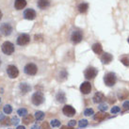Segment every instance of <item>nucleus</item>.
Masks as SVG:
<instances>
[{"label": "nucleus", "mask_w": 129, "mask_h": 129, "mask_svg": "<svg viewBox=\"0 0 129 129\" xmlns=\"http://www.w3.org/2000/svg\"><path fill=\"white\" fill-rule=\"evenodd\" d=\"M22 67H23V72L26 75L34 76V75L39 74L40 66L36 61L31 60V59H26L24 61V64L22 63Z\"/></svg>", "instance_id": "nucleus-1"}, {"label": "nucleus", "mask_w": 129, "mask_h": 129, "mask_svg": "<svg viewBox=\"0 0 129 129\" xmlns=\"http://www.w3.org/2000/svg\"><path fill=\"white\" fill-rule=\"evenodd\" d=\"M13 32V25L10 22H4L0 25V33L3 36H11Z\"/></svg>", "instance_id": "nucleus-2"}, {"label": "nucleus", "mask_w": 129, "mask_h": 129, "mask_svg": "<svg viewBox=\"0 0 129 129\" xmlns=\"http://www.w3.org/2000/svg\"><path fill=\"white\" fill-rule=\"evenodd\" d=\"M83 40V32L81 29L75 28L72 30V32L70 34V41L73 43H79Z\"/></svg>", "instance_id": "nucleus-3"}, {"label": "nucleus", "mask_w": 129, "mask_h": 129, "mask_svg": "<svg viewBox=\"0 0 129 129\" xmlns=\"http://www.w3.org/2000/svg\"><path fill=\"white\" fill-rule=\"evenodd\" d=\"M1 50L3 52L5 55H7V56H11L14 53V44L11 42H9V41H6V42H4L2 43V45H1Z\"/></svg>", "instance_id": "nucleus-4"}, {"label": "nucleus", "mask_w": 129, "mask_h": 129, "mask_svg": "<svg viewBox=\"0 0 129 129\" xmlns=\"http://www.w3.org/2000/svg\"><path fill=\"white\" fill-rule=\"evenodd\" d=\"M104 82L108 87H112L114 86L116 82H117V77L114 73H108L106 74L104 76Z\"/></svg>", "instance_id": "nucleus-5"}, {"label": "nucleus", "mask_w": 129, "mask_h": 129, "mask_svg": "<svg viewBox=\"0 0 129 129\" xmlns=\"http://www.w3.org/2000/svg\"><path fill=\"white\" fill-rule=\"evenodd\" d=\"M31 102L36 107L41 106L44 102V96H43V94L41 91H36L32 95V97H31Z\"/></svg>", "instance_id": "nucleus-6"}, {"label": "nucleus", "mask_w": 129, "mask_h": 129, "mask_svg": "<svg viewBox=\"0 0 129 129\" xmlns=\"http://www.w3.org/2000/svg\"><path fill=\"white\" fill-rule=\"evenodd\" d=\"M6 71H7V74H8V76L10 77V78H17L19 76V70L18 68L13 64H10L8 65L7 69H6Z\"/></svg>", "instance_id": "nucleus-7"}, {"label": "nucleus", "mask_w": 129, "mask_h": 129, "mask_svg": "<svg viewBox=\"0 0 129 129\" xmlns=\"http://www.w3.org/2000/svg\"><path fill=\"white\" fill-rule=\"evenodd\" d=\"M29 42H30V36H29L28 34H26V33H22L16 39V43L18 45H21V46L28 44Z\"/></svg>", "instance_id": "nucleus-8"}, {"label": "nucleus", "mask_w": 129, "mask_h": 129, "mask_svg": "<svg viewBox=\"0 0 129 129\" xmlns=\"http://www.w3.org/2000/svg\"><path fill=\"white\" fill-rule=\"evenodd\" d=\"M24 18L26 20H34L37 17V12L36 11L32 9V8H29V9H25L23 13Z\"/></svg>", "instance_id": "nucleus-9"}, {"label": "nucleus", "mask_w": 129, "mask_h": 129, "mask_svg": "<svg viewBox=\"0 0 129 129\" xmlns=\"http://www.w3.org/2000/svg\"><path fill=\"white\" fill-rule=\"evenodd\" d=\"M97 74H98V71L94 67H88L84 72V75L87 79H93L97 75Z\"/></svg>", "instance_id": "nucleus-10"}, {"label": "nucleus", "mask_w": 129, "mask_h": 129, "mask_svg": "<svg viewBox=\"0 0 129 129\" xmlns=\"http://www.w3.org/2000/svg\"><path fill=\"white\" fill-rule=\"evenodd\" d=\"M62 112H63V114H64L65 116H67V117H73V116L75 115V109L73 108L72 106H69V105H66V106L63 107Z\"/></svg>", "instance_id": "nucleus-11"}, {"label": "nucleus", "mask_w": 129, "mask_h": 129, "mask_svg": "<svg viewBox=\"0 0 129 129\" xmlns=\"http://www.w3.org/2000/svg\"><path fill=\"white\" fill-rule=\"evenodd\" d=\"M91 84L90 82H88V81H85V82H83L81 84V86H80V91L83 93V94H89L90 93L91 91Z\"/></svg>", "instance_id": "nucleus-12"}, {"label": "nucleus", "mask_w": 129, "mask_h": 129, "mask_svg": "<svg viewBox=\"0 0 129 129\" xmlns=\"http://www.w3.org/2000/svg\"><path fill=\"white\" fill-rule=\"evenodd\" d=\"M26 0H14L13 7L16 11H21L23 9H25L26 6Z\"/></svg>", "instance_id": "nucleus-13"}, {"label": "nucleus", "mask_w": 129, "mask_h": 129, "mask_svg": "<svg viewBox=\"0 0 129 129\" xmlns=\"http://www.w3.org/2000/svg\"><path fill=\"white\" fill-rule=\"evenodd\" d=\"M37 6L41 10H46L47 8L50 7V0H38Z\"/></svg>", "instance_id": "nucleus-14"}, {"label": "nucleus", "mask_w": 129, "mask_h": 129, "mask_svg": "<svg viewBox=\"0 0 129 129\" xmlns=\"http://www.w3.org/2000/svg\"><path fill=\"white\" fill-rule=\"evenodd\" d=\"M112 59H113V57L109 53H104L101 57V61L103 62V64H109Z\"/></svg>", "instance_id": "nucleus-15"}, {"label": "nucleus", "mask_w": 129, "mask_h": 129, "mask_svg": "<svg viewBox=\"0 0 129 129\" xmlns=\"http://www.w3.org/2000/svg\"><path fill=\"white\" fill-rule=\"evenodd\" d=\"M93 102L95 104H100L105 100V95L102 92H96L93 96Z\"/></svg>", "instance_id": "nucleus-16"}, {"label": "nucleus", "mask_w": 129, "mask_h": 129, "mask_svg": "<svg viewBox=\"0 0 129 129\" xmlns=\"http://www.w3.org/2000/svg\"><path fill=\"white\" fill-rule=\"evenodd\" d=\"M91 49H92L93 52L97 55H100L103 53V47H102V44L99 43H94L92 46H91Z\"/></svg>", "instance_id": "nucleus-17"}, {"label": "nucleus", "mask_w": 129, "mask_h": 129, "mask_svg": "<svg viewBox=\"0 0 129 129\" xmlns=\"http://www.w3.org/2000/svg\"><path fill=\"white\" fill-rule=\"evenodd\" d=\"M19 89H20L23 94H25V93H27L28 91L31 90V87L29 86L27 83H21L20 86H19Z\"/></svg>", "instance_id": "nucleus-18"}, {"label": "nucleus", "mask_w": 129, "mask_h": 129, "mask_svg": "<svg viewBox=\"0 0 129 129\" xmlns=\"http://www.w3.org/2000/svg\"><path fill=\"white\" fill-rule=\"evenodd\" d=\"M88 9H89V4L86 3V2L80 3L78 5V7H77V10H78V11L80 13H85V12H87Z\"/></svg>", "instance_id": "nucleus-19"}, {"label": "nucleus", "mask_w": 129, "mask_h": 129, "mask_svg": "<svg viewBox=\"0 0 129 129\" xmlns=\"http://www.w3.org/2000/svg\"><path fill=\"white\" fill-rule=\"evenodd\" d=\"M56 99H57V101L59 102V103H64L65 101H66V96H65L64 92H63V91H59V92L57 94Z\"/></svg>", "instance_id": "nucleus-20"}, {"label": "nucleus", "mask_w": 129, "mask_h": 129, "mask_svg": "<svg viewBox=\"0 0 129 129\" xmlns=\"http://www.w3.org/2000/svg\"><path fill=\"white\" fill-rule=\"evenodd\" d=\"M129 93L128 91L126 90H120L118 92V97L120 100H123V99H126L127 97H128Z\"/></svg>", "instance_id": "nucleus-21"}, {"label": "nucleus", "mask_w": 129, "mask_h": 129, "mask_svg": "<svg viewBox=\"0 0 129 129\" xmlns=\"http://www.w3.org/2000/svg\"><path fill=\"white\" fill-rule=\"evenodd\" d=\"M44 116H45V114L43 113V111H37V112H35L34 118H35L36 121L40 122V121H43V119H44Z\"/></svg>", "instance_id": "nucleus-22"}, {"label": "nucleus", "mask_w": 129, "mask_h": 129, "mask_svg": "<svg viewBox=\"0 0 129 129\" xmlns=\"http://www.w3.org/2000/svg\"><path fill=\"white\" fill-rule=\"evenodd\" d=\"M33 121H34V117H33L32 115H26L25 117L23 118V122L25 124H29V123L33 122Z\"/></svg>", "instance_id": "nucleus-23"}, {"label": "nucleus", "mask_w": 129, "mask_h": 129, "mask_svg": "<svg viewBox=\"0 0 129 129\" xmlns=\"http://www.w3.org/2000/svg\"><path fill=\"white\" fill-rule=\"evenodd\" d=\"M106 117H107L106 113H104V112H98V113L94 115V120H96V121H103Z\"/></svg>", "instance_id": "nucleus-24"}, {"label": "nucleus", "mask_w": 129, "mask_h": 129, "mask_svg": "<svg viewBox=\"0 0 129 129\" xmlns=\"http://www.w3.org/2000/svg\"><path fill=\"white\" fill-rule=\"evenodd\" d=\"M3 111L5 114H11V112H12V107H11V105H5L3 108Z\"/></svg>", "instance_id": "nucleus-25"}, {"label": "nucleus", "mask_w": 129, "mask_h": 129, "mask_svg": "<svg viewBox=\"0 0 129 129\" xmlns=\"http://www.w3.org/2000/svg\"><path fill=\"white\" fill-rule=\"evenodd\" d=\"M120 60H121V62L124 66H126V67L129 66V56H123V57H122L120 58Z\"/></svg>", "instance_id": "nucleus-26"}, {"label": "nucleus", "mask_w": 129, "mask_h": 129, "mask_svg": "<svg viewBox=\"0 0 129 129\" xmlns=\"http://www.w3.org/2000/svg\"><path fill=\"white\" fill-rule=\"evenodd\" d=\"M17 114L19 116H21V117H25L26 115L28 114V112H27L26 108H19L18 110H17Z\"/></svg>", "instance_id": "nucleus-27"}, {"label": "nucleus", "mask_w": 129, "mask_h": 129, "mask_svg": "<svg viewBox=\"0 0 129 129\" xmlns=\"http://www.w3.org/2000/svg\"><path fill=\"white\" fill-rule=\"evenodd\" d=\"M88 123H89V122H88L87 120L82 119V120H80L78 122V125L80 128H83V127H86V126L88 125Z\"/></svg>", "instance_id": "nucleus-28"}, {"label": "nucleus", "mask_w": 129, "mask_h": 129, "mask_svg": "<svg viewBox=\"0 0 129 129\" xmlns=\"http://www.w3.org/2000/svg\"><path fill=\"white\" fill-rule=\"evenodd\" d=\"M50 124L52 127H58V126H60V122L58 120H57V119H55V120L51 121Z\"/></svg>", "instance_id": "nucleus-29"}, {"label": "nucleus", "mask_w": 129, "mask_h": 129, "mask_svg": "<svg viewBox=\"0 0 129 129\" xmlns=\"http://www.w3.org/2000/svg\"><path fill=\"white\" fill-rule=\"evenodd\" d=\"M94 114V111H93L92 108H87L84 111V115L85 116H91V115Z\"/></svg>", "instance_id": "nucleus-30"}, {"label": "nucleus", "mask_w": 129, "mask_h": 129, "mask_svg": "<svg viewBox=\"0 0 129 129\" xmlns=\"http://www.w3.org/2000/svg\"><path fill=\"white\" fill-rule=\"evenodd\" d=\"M59 75L61 76V80H64V79L67 78V76H68V74H67V72L65 71V70H62L60 72V74H59Z\"/></svg>", "instance_id": "nucleus-31"}, {"label": "nucleus", "mask_w": 129, "mask_h": 129, "mask_svg": "<svg viewBox=\"0 0 129 129\" xmlns=\"http://www.w3.org/2000/svg\"><path fill=\"white\" fill-rule=\"evenodd\" d=\"M111 113L112 114H116V113H118V112H120L121 111V108H119V107H113V108H111Z\"/></svg>", "instance_id": "nucleus-32"}, {"label": "nucleus", "mask_w": 129, "mask_h": 129, "mask_svg": "<svg viewBox=\"0 0 129 129\" xmlns=\"http://www.w3.org/2000/svg\"><path fill=\"white\" fill-rule=\"evenodd\" d=\"M41 129H50V125L47 122H43L42 126H41Z\"/></svg>", "instance_id": "nucleus-33"}, {"label": "nucleus", "mask_w": 129, "mask_h": 129, "mask_svg": "<svg viewBox=\"0 0 129 129\" xmlns=\"http://www.w3.org/2000/svg\"><path fill=\"white\" fill-rule=\"evenodd\" d=\"M99 109H100L101 111H106L108 109V106L106 104H101L100 106H99Z\"/></svg>", "instance_id": "nucleus-34"}, {"label": "nucleus", "mask_w": 129, "mask_h": 129, "mask_svg": "<svg viewBox=\"0 0 129 129\" xmlns=\"http://www.w3.org/2000/svg\"><path fill=\"white\" fill-rule=\"evenodd\" d=\"M20 122V121H19V119L17 118V117H13V118L11 119V123H12V124H18V122Z\"/></svg>", "instance_id": "nucleus-35"}, {"label": "nucleus", "mask_w": 129, "mask_h": 129, "mask_svg": "<svg viewBox=\"0 0 129 129\" xmlns=\"http://www.w3.org/2000/svg\"><path fill=\"white\" fill-rule=\"evenodd\" d=\"M75 124H76V122H75V120H72V121L69 122L68 126L69 127H74V126H75Z\"/></svg>", "instance_id": "nucleus-36"}, {"label": "nucleus", "mask_w": 129, "mask_h": 129, "mask_svg": "<svg viewBox=\"0 0 129 129\" xmlns=\"http://www.w3.org/2000/svg\"><path fill=\"white\" fill-rule=\"evenodd\" d=\"M34 39H35V41H43V35H35L34 36Z\"/></svg>", "instance_id": "nucleus-37"}, {"label": "nucleus", "mask_w": 129, "mask_h": 129, "mask_svg": "<svg viewBox=\"0 0 129 129\" xmlns=\"http://www.w3.org/2000/svg\"><path fill=\"white\" fill-rule=\"evenodd\" d=\"M122 107L125 108V109H129V101H126V102H124V103H123V105H122Z\"/></svg>", "instance_id": "nucleus-38"}, {"label": "nucleus", "mask_w": 129, "mask_h": 129, "mask_svg": "<svg viewBox=\"0 0 129 129\" xmlns=\"http://www.w3.org/2000/svg\"><path fill=\"white\" fill-rule=\"evenodd\" d=\"M31 129H40V126L38 125V124H35V125H33L32 127H31Z\"/></svg>", "instance_id": "nucleus-39"}, {"label": "nucleus", "mask_w": 129, "mask_h": 129, "mask_svg": "<svg viewBox=\"0 0 129 129\" xmlns=\"http://www.w3.org/2000/svg\"><path fill=\"white\" fill-rule=\"evenodd\" d=\"M16 129H25V127L24 125H19V126H17Z\"/></svg>", "instance_id": "nucleus-40"}, {"label": "nucleus", "mask_w": 129, "mask_h": 129, "mask_svg": "<svg viewBox=\"0 0 129 129\" xmlns=\"http://www.w3.org/2000/svg\"><path fill=\"white\" fill-rule=\"evenodd\" d=\"M2 17H3V13H2V11L0 10V20L2 19Z\"/></svg>", "instance_id": "nucleus-41"}, {"label": "nucleus", "mask_w": 129, "mask_h": 129, "mask_svg": "<svg viewBox=\"0 0 129 129\" xmlns=\"http://www.w3.org/2000/svg\"><path fill=\"white\" fill-rule=\"evenodd\" d=\"M60 129H69V126H61Z\"/></svg>", "instance_id": "nucleus-42"}, {"label": "nucleus", "mask_w": 129, "mask_h": 129, "mask_svg": "<svg viewBox=\"0 0 129 129\" xmlns=\"http://www.w3.org/2000/svg\"><path fill=\"white\" fill-rule=\"evenodd\" d=\"M0 118H2V114H1V112H0Z\"/></svg>", "instance_id": "nucleus-43"}, {"label": "nucleus", "mask_w": 129, "mask_h": 129, "mask_svg": "<svg viewBox=\"0 0 129 129\" xmlns=\"http://www.w3.org/2000/svg\"><path fill=\"white\" fill-rule=\"evenodd\" d=\"M127 42H128V43H129V37H128V39H127Z\"/></svg>", "instance_id": "nucleus-44"}, {"label": "nucleus", "mask_w": 129, "mask_h": 129, "mask_svg": "<svg viewBox=\"0 0 129 129\" xmlns=\"http://www.w3.org/2000/svg\"><path fill=\"white\" fill-rule=\"evenodd\" d=\"M0 66H1V58H0Z\"/></svg>", "instance_id": "nucleus-45"}, {"label": "nucleus", "mask_w": 129, "mask_h": 129, "mask_svg": "<svg viewBox=\"0 0 129 129\" xmlns=\"http://www.w3.org/2000/svg\"><path fill=\"white\" fill-rule=\"evenodd\" d=\"M0 103H1V98H0Z\"/></svg>", "instance_id": "nucleus-46"}]
</instances>
